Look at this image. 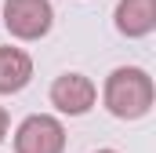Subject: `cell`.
Returning a JSON list of instances; mask_svg holds the SVG:
<instances>
[{
    "label": "cell",
    "mask_w": 156,
    "mask_h": 153,
    "mask_svg": "<svg viewBox=\"0 0 156 153\" xmlns=\"http://www.w3.org/2000/svg\"><path fill=\"white\" fill-rule=\"evenodd\" d=\"M102 102L116 120H142L156 102V84L142 66H116L102 84Z\"/></svg>",
    "instance_id": "obj_1"
},
{
    "label": "cell",
    "mask_w": 156,
    "mask_h": 153,
    "mask_svg": "<svg viewBox=\"0 0 156 153\" xmlns=\"http://www.w3.org/2000/svg\"><path fill=\"white\" fill-rule=\"evenodd\" d=\"M33 80V58L22 47L0 44V95H18Z\"/></svg>",
    "instance_id": "obj_6"
},
{
    "label": "cell",
    "mask_w": 156,
    "mask_h": 153,
    "mask_svg": "<svg viewBox=\"0 0 156 153\" xmlns=\"http://www.w3.org/2000/svg\"><path fill=\"white\" fill-rule=\"evenodd\" d=\"M94 153H120V150H94Z\"/></svg>",
    "instance_id": "obj_8"
},
{
    "label": "cell",
    "mask_w": 156,
    "mask_h": 153,
    "mask_svg": "<svg viewBox=\"0 0 156 153\" xmlns=\"http://www.w3.org/2000/svg\"><path fill=\"white\" fill-rule=\"evenodd\" d=\"M7 128H11V117H7V110L0 106V142L7 139Z\"/></svg>",
    "instance_id": "obj_7"
},
{
    "label": "cell",
    "mask_w": 156,
    "mask_h": 153,
    "mask_svg": "<svg viewBox=\"0 0 156 153\" xmlns=\"http://www.w3.org/2000/svg\"><path fill=\"white\" fill-rule=\"evenodd\" d=\"M116 33L127 40H142L156 29V0H116L113 11Z\"/></svg>",
    "instance_id": "obj_5"
},
{
    "label": "cell",
    "mask_w": 156,
    "mask_h": 153,
    "mask_svg": "<svg viewBox=\"0 0 156 153\" xmlns=\"http://www.w3.org/2000/svg\"><path fill=\"white\" fill-rule=\"evenodd\" d=\"M15 153H66V124L51 113H29L15 128Z\"/></svg>",
    "instance_id": "obj_3"
},
{
    "label": "cell",
    "mask_w": 156,
    "mask_h": 153,
    "mask_svg": "<svg viewBox=\"0 0 156 153\" xmlns=\"http://www.w3.org/2000/svg\"><path fill=\"white\" fill-rule=\"evenodd\" d=\"M4 26L15 40H40L55 26L51 0H4Z\"/></svg>",
    "instance_id": "obj_2"
},
{
    "label": "cell",
    "mask_w": 156,
    "mask_h": 153,
    "mask_svg": "<svg viewBox=\"0 0 156 153\" xmlns=\"http://www.w3.org/2000/svg\"><path fill=\"white\" fill-rule=\"evenodd\" d=\"M51 106L66 117H83L94 110L98 102V88L87 73H58L51 80V91H47Z\"/></svg>",
    "instance_id": "obj_4"
}]
</instances>
